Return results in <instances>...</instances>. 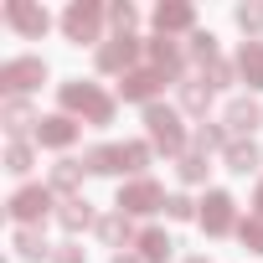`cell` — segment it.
<instances>
[{"mask_svg":"<svg viewBox=\"0 0 263 263\" xmlns=\"http://www.w3.org/2000/svg\"><path fill=\"white\" fill-rule=\"evenodd\" d=\"M62 114H83L88 124H114V98L98 88V83H62Z\"/></svg>","mask_w":263,"mask_h":263,"instance_id":"1","label":"cell"},{"mask_svg":"<svg viewBox=\"0 0 263 263\" xmlns=\"http://www.w3.org/2000/svg\"><path fill=\"white\" fill-rule=\"evenodd\" d=\"M145 129H150V145L165 150V155H186V124H181V108L171 103H150L145 108Z\"/></svg>","mask_w":263,"mask_h":263,"instance_id":"2","label":"cell"},{"mask_svg":"<svg viewBox=\"0 0 263 263\" xmlns=\"http://www.w3.org/2000/svg\"><path fill=\"white\" fill-rule=\"evenodd\" d=\"M62 36L67 42H98L103 47V6L98 0H72V6L62 11Z\"/></svg>","mask_w":263,"mask_h":263,"instance_id":"3","label":"cell"},{"mask_svg":"<svg viewBox=\"0 0 263 263\" xmlns=\"http://www.w3.org/2000/svg\"><path fill=\"white\" fill-rule=\"evenodd\" d=\"M165 206V191H160V181H150V176H135L129 186H119V212L124 217H150V212H160Z\"/></svg>","mask_w":263,"mask_h":263,"instance_id":"4","label":"cell"},{"mask_svg":"<svg viewBox=\"0 0 263 263\" xmlns=\"http://www.w3.org/2000/svg\"><path fill=\"white\" fill-rule=\"evenodd\" d=\"M42 83H47V62L42 57H11L6 67H0V88H6L11 98H21V93H31Z\"/></svg>","mask_w":263,"mask_h":263,"instance_id":"5","label":"cell"},{"mask_svg":"<svg viewBox=\"0 0 263 263\" xmlns=\"http://www.w3.org/2000/svg\"><path fill=\"white\" fill-rule=\"evenodd\" d=\"M196 217H201V227H206L212 237H227V232H237V201H232L227 191H206Z\"/></svg>","mask_w":263,"mask_h":263,"instance_id":"6","label":"cell"},{"mask_svg":"<svg viewBox=\"0 0 263 263\" xmlns=\"http://www.w3.org/2000/svg\"><path fill=\"white\" fill-rule=\"evenodd\" d=\"M160 88H165V72H155V67H135V72L119 78V98H124V103H145V108H150V103H160V98H155Z\"/></svg>","mask_w":263,"mask_h":263,"instance_id":"7","label":"cell"},{"mask_svg":"<svg viewBox=\"0 0 263 263\" xmlns=\"http://www.w3.org/2000/svg\"><path fill=\"white\" fill-rule=\"evenodd\" d=\"M6 206H11V217H16L21 227H36V222L52 212V186H21Z\"/></svg>","mask_w":263,"mask_h":263,"instance_id":"8","label":"cell"},{"mask_svg":"<svg viewBox=\"0 0 263 263\" xmlns=\"http://www.w3.org/2000/svg\"><path fill=\"white\" fill-rule=\"evenodd\" d=\"M135 57H140V36H108L98 47V72H135Z\"/></svg>","mask_w":263,"mask_h":263,"instance_id":"9","label":"cell"},{"mask_svg":"<svg viewBox=\"0 0 263 263\" xmlns=\"http://www.w3.org/2000/svg\"><path fill=\"white\" fill-rule=\"evenodd\" d=\"M0 16H6V26H16L21 36H47V26H52V16L42 11V6H31V0H6V11H0Z\"/></svg>","mask_w":263,"mask_h":263,"instance_id":"10","label":"cell"},{"mask_svg":"<svg viewBox=\"0 0 263 263\" xmlns=\"http://www.w3.org/2000/svg\"><path fill=\"white\" fill-rule=\"evenodd\" d=\"M72 140H78V119L72 114H47L36 124V145H47V150H67Z\"/></svg>","mask_w":263,"mask_h":263,"instance_id":"11","label":"cell"},{"mask_svg":"<svg viewBox=\"0 0 263 263\" xmlns=\"http://www.w3.org/2000/svg\"><path fill=\"white\" fill-rule=\"evenodd\" d=\"M222 124H227V135H232V140H253V129L263 124V108H258L253 98H232Z\"/></svg>","mask_w":263,"mask_h":263,"instance_id":"12","label":"cell"},{"mask_svg":"<svg viewBox=\"0 0 263 263\" xmlns=\"http://www.w3.org/2000/svg\"><path fill=\"white\" fill-rule=\"evenodd\" d=\"M155 31H160V36L196 31V11L186 6V0H165V6H155Z\"/></svg>","mask_w":263,"mask_h":263,"instance_id":"13","label":"cell"},{"mask_svg":"<svg viewBox=\"0 0 263 263\" xmlns=\"http://www.w3.org/2000/svg\"><path fill=\"white\" fill-rule=\"evenodd\" d=\"M145 52H150V67H155V72H165V78H181V72H186V57H181V47H176L171 36L145 42Z\"/></svg>","mask_w":263,"mask_h":263,"instance_id":"14","label":"cell"},{"mask_svg":"<svg viewBox=\"0 0 263 263\" xmlns=\"http://www.w3.org/2000/svg\"><path fill=\"white\" fill-rule=\"evenodd\" d=\"M222 155H227V171H232V176H253V171L263 165V150H258V140H232Z\"/></svg>","mask_w":263,"mask_h":263,"instance_id":"15","label":"cell"},{"mask_svg":"<svg viewBox=\"0 0 263 263\" xmlns=\"http://www.w3.org/2000/svg\"><path fill=\"white\" fill-rule=\"evenodd\" d=\"M83 165L93 176H119L124 171V145H93V150H83Z\"/></svg>","mask_w":263,"mask_h":263,"instance_id":"16","label":"cell"},{"mask_svg":"<svg viewBox=\"0 0 263 263\" xmlns=\"http://www.w3.org/2000/svg\"><path fill=\"white\" fill-rule=\"evenodd\" d=\"M57 222H62L67 232H83V227H98V212H93V201H83V196H67V201L57 206Z\"/></svg>","mask_w":263,"mask_h":263,"instance_id":"17","label":"cell"},{"mask_svg":"<svg viewBox=\"0 0 263 263\" xmlns=\"http://www.w3.org/2000/svg\"><path fill=\"white\" fill-rule=\"evenodd\" d=\"M0 124L11 129V140H21V135H36V124H42V119H31V103H26V98H6V114H0Z\"/></svg>","mask_w":263,"mask_h":263,"instance_id":"18","label":"cell"},{"mask_svg":"<svg viewBox=\"0 0 263 263\" xmlns=\"http://www.w3.org/2000/svg\"><path fill=\"white\" fill-rule=\"evenodd\" d=\"M135 248H140V258H145V263H171V253H176V242H171L160 227H145V232L135 237Z\"/></svg>","mask_w":263,"mask_h":263,"instance_id":"19","label":"cell"},{"mask_svg":"<svg viewBox=\"0 0 263 263\" xmlns=\"http://www.w3.org/2000/svg\"><path fill=\"white\" fill-rule=\"evenodd\" d=\"M227 145H232L227 124H206V119H201V124L191 129V150H196V155H212V150H227Z\"/></svg>","mask_w":263,"mask_h":263,"instance_id":"20","label":"cell"},{"mask_svg":"<svg viewBox=\"0 0 263 263\" xmlns=\"http://www.w3.org/2000/svg\"><path fill=\"white\" fill-rule=\"evenodd\" d=\"M93 232H98L108 248H124V242H135V237H140L135 227H129V217H124V212H114V217H98V227H93Z\"/></svg>","mask_w":263,"mask_h":263,"instance_id":"21","label":"cell"},{"mask_svg":"<svg viewBox=\"0 0 263 263\" xmlns=\"http://www.w3.org/2000/svg\"><path fill=\"white\" fill-rule=\"evenodd\" d=\"M181 108L196 114V119H206V108H212V88H206L201 78H181Z\"/></svg>","mask_w":263,"mask_h":263,"instance_id":"22","label":"cell"},{"mask_svg":"<svg viewBox=\"0 0 263 263\" xmlns=\"http://www.w3.org/2000/svg\"><path fill=\"white\" fill-rule=\"evenodd\" d=\"M237 72H242L248 88H263V42H242V52H237Z\"/></svg>","mask_w":263,"mask_h":263,"instance_id":"23","label":"cell"},{"mask_svg":"<svg viewBox=\"0 0 263 263\" xmlns=\"http://www.w3.org/2000/svg\"><path fill=\"white\" fill-rule=\"evenodd\" d=\"M83 171H88L83 160H57V165H52V181H47V186H52V191H62V196H72V191L83 186Z\"/></svg>","mask_w":263,"mask_h":263,"instance_id":"24","label":"cell"},{"mask_svg":"<svg viewBox=\"0 0 263 263\" xmlns=\"http://www.w3.org/2000/svg\"><path fill=\"white\" fill-rule=\"evenodd\" d=\"M16 253H21L26 263L47 258V237H42V227H16Z\"/></svg>","mask_w":263,"mask_h":263,"instance_id":"25","label":"cell"},{"mask_svg":"<svg viewBox=\"0 0 263 263\" xmlns=\"http://www.w3.org/2000/svg\"><path fill=\"white\" fill-rule=\"evenodd\" d=\"M31 165H36L31 145H26V140H11V145H6V171H11V176H26Z\"/></svg>","mask_w":263,"mask_h":263,"instance_id":"26","label":"cell"},{"mask_svg":"<svg viewBox=\"0 0 263 263\" xmlns=\"http://www.w3.org/2000/svg\"><path fill=\"white\" fill-rule=\"evenodd\" d=\"M232 21L242 26V36H258V31H263V0H248V6H237Z\"/></svg>","mask_w":263,"mask_h":263,"instance_id":"27","label":"cell"},{"mask_svg":"<svg viewBox=\"0 0 263 263\" xmlns=\"http://www.w3.org/2000/svg\"><path fill=\"white\" fill-rule=\"evenodd\" d=\"M108 21H114V36H135V21H140V11L129 6V0H119V6H108Z\"/></svg>","mask_w":263,"mask_h":263,"instance_id":"28","label":"cell"},{"mask_svg":"<svg viewBox=\"0 0 263 263\" xmlns=\"http://www.w3.org/2000/svg\"><path fill=\"white\" fill-rule=\"evenodd\" d=\"M176 171H181V181H191V186H196V181H206V171H212V165H206V155L186 150V155L176 160Z\"/></svg>","mask_w":263,"mask_h":263,"instance_id":"29","label":"cell"},{"mask_svg":"<svg viewBox=\"0 0 263 263\" xmlns=\"http://www.w3.org/2000/svg\"><path fill=\"white\" fill-rule=\"evenodd\" d=\"M237 237H242V248L248 253H263V217L253 212V217H242L237 222Z\"/></svg>","mask_w":263,"mask_h":263,"instance_id":"30","label":"cell"},{"mask_svg":"<svg viewBox=\"0 0 263 263\" xmlns=\"http://www.w3.org/2000/svg\"><path fill=\"white\" fill-rule=\"evenodd\" d=\"M145 165H150V145H145V140H124V171L140 176Z\"/></svg>","mask_w":263,"mask_h":263,"instance_id":"31","label":"cell"},{"mask_svg":"<svg viewBox=\"0 0 263 263\" xmlns=\"http://www.w3.org/2000/svg\"><path fill=\"white\" fill-rule=\"evenodd\" d=\"M191 57L206 67V62H217V36L212 31H191Z\"/></svg>","mask_w":263,"mask_h":263,"instance_id":"32","label":"cell"},{"mask_svg":"<svg viewBox=\"0 0 263 263\" xmlns=\"http://www.w3.org/2000/svg\"><path fill=\"white\" fill-rule=\"evenodd\" d=\"M201 83H206L212 93H217V88H227V83H232V62H222V57H217V62H206V67H201Z\"/></svg>","mask_w":263,"mask_h":263,"instance_id":"33","label":"cell"},{"mask_svg":"<svg viewBox=\"0 0 263 263\" xmlns=\"http://www.w3.org/2000/svg\"><path fill=\"white\" fill-rule=\"evenodd\" d=\"M196 212H201V206H196L191 196H181V191H176V196H165V217H171V222H191Z\"/></svg>","mask_w":263,"mask_h":263,"instance_id":"34","label":"cell"},{"mask_svg":"<svg viewBox=\"0 0 263 263\" xmlns=\"http://www.w3.org/2000/svg\"><path fill=\"white\" fill-rule=\"evenodd\" d=\"M52 263H88V253H83L78 242H62V248L52 253Z\"/></svg>","mask_w":263,"mask_h":263,"instance_id":"35","label":"cell"},{"mask_svg":"<svg viewBox=\"0 0 263 263\" xmlns=\"http://www.w3.org/2000/svg\"><path fill=\"white\" fill-rule=\"evenodd\" d=\"M253 206H258V217H263V181H258V191H253Z\"/></svg>","mask_w":263,"mask_h":263,"instance_id":"36","label":"cell"},{"mask_svg":"<svg viewBox=\"0 0 263 263\" xmlns=\"http://www.w3.org/2000/svg\"><path fill=\"white\" fill-rule=\"evenodd\" d=\"M114 263H145V258H124V253H119V258H114Z\"/></svg>","mask_w":263,"mask_h":263,"instance_id":"37","label":"cell"},{"mask_svg":"<svg viewBox=\"0 0 263 263\" xmlns=\"http://www.w3.org/2000/svg\"><path fill=\"white\" fill-rule=\"evenodd\" d=\"M186 263H206V258H186Z\"/></svg>","mask_w":263,"mask_h":263,"instance_id":"38","label":"cell"}]
</instances>
